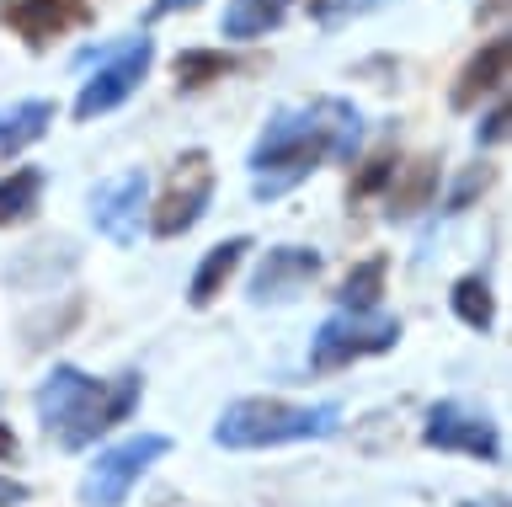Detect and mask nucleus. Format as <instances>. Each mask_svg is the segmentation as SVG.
<instances>
[{"mask_svg":"<svg viewBox=\"0 0 512 507\" xmlns=\"http://www.w3.org/2000/svg\"><path fill=\"white\" fill-rule=\"evenodd\" d=\"M336 427H342L336 401L294 406V401H278V395H246V401H230L219 411L214 443L219 449H283V443L331 438Z\"/></svg>","mask_w":512,"mask_h":507,"instance_id":"3","label":"nucleus"},{"mask_svg":"<svg viewBox=\"0 0 512 507\" xmlns=\"http://www.w3.org/2000/svg\"><path fill=\"white\" fill-rule=\"evenodd\" d=\"M16 502H27V486L11 481V475H0V507H16Z\"/></svg>","mask_w":512,"mask_h":507,"instance_id":"26","label":"nucleus"},{"mask_svg":"<svg viewBox=\"0 0 512 507\" xmlns=\"http://www.w3.org/2000/svg\"><path fill=\"white\" fill-rule=\"evenodd\" d=\"M422 443L438 454H464V459H480V465H502L507 459V443H502V427H496L486 411L464 406V401H438L422 422Z\"/></svg>","mask_w":512,"mask_h":507,"instance_id":"8","label":"nucleus"},{"mask_svg":"<svg viewBox=\"0 0 512 507\" xmlns=\"http://www.w3.org/2000/svg\"><path fill=\"white\" fill-rule=\"evenodd\" d=\"M16 454H22V443H16V433L0 427V459H16Z\"/></svg>","mask_w":512,"mask_h":507,"instance_id":"27","label":"nucleus"},{"mask_svg":"<svg viewBox=\"0 0 512 507\" xmlns=\"http://www.w3.org/2000/svg\"><path fill=\"white\" fill-rule=\"evenodd\" d=\"M448 305H454V315L470 331H491L496 321V294H491V283L480 278V273H464L454 278V289H448Z\"/></svg>","mask_w":512,"mask_h":507,"instance_id":"20","label":"nucleus"},{"mask_svg":"<svg viewBox=\"0 0 512 507\" xmlns=\"http://www.w3.org/2000/svg\"><path fill=\"white\" fill-rule=\"evenodd\" d=\"M400 342V321L395 315H347L336 310L326 326L315 331L310 342V369L315 374H336V369H352L363 358H379Z\"/></svg>","mask_w":512,"mask_h":507,"instance_id":"7","label":"nucleus"},{"mask_svg":"<svg viewBox=\"0 0 512 507\" xmlns=\"http://www.w3.org/2000/svg\"><path fill=\"white\" fill-rule=\"evenodd\" d=\"M166 454H171L166 433H134L123 443H112V449L96 454V465L86 470V481H80V502L86 507H123L128 491L144 481V470L160 465Z\"/></svg>","mask_w":512,"mask_h":507,"instance_id":"5","label":"nucleus"},{"mask_svg":"<svg viewBox=\"0 0 512 507\" xmlns=\"http://www.w3.org/2000/svg\"><path fill=\"white\" fill-rule=\"evenodd\" d=\"M96 22L91 0H0V27H11L32 54H48L59 38Z\"/></svg>","mask_w":512,"mask_h":507,"instance_id":"9","label":"nucleus"},{"mask_svg":"<svg viewBox=\"0 0 512 507\" xmlns=\"http://www.w3.org/2000/svg\"><path fill=\"white\" fill-rule=\"evenodd\" d=\"M395 145H384V150H374L368 161L358 166V177H352V187H347V203L358 209V203H368V198H379L384 187H390V171H395Z\"/></svg>","mask_w":512,"mask_h":507,"instance_id":"21","label":"nucleus"},{"mask_svg":"<svg viewBox=\"0 0 512 507\" xmlns=\"http://www.w3.org/2000/svg\"><path fill=\"white\" fill-rule=\"evenodd\" d=\"M48 123H54V102L48 97L0 107V161H16L22 150H32L48 134Z\"/></svg>","mask_w":512,"mask_h":507,"instance_id":"15","label":"nucleus"},{"mask_svg":"<svg viewBox=\"0 0 512 507\" xmlns=\"http://www.w3.org/2000/svg\"><path fill=\"white\" fill-rule=\"evenodd\" d=\"M246 251H251V235H230V241H219L214 251H203L198 273H192V283H187V305H192V310H208V305H214V299L230 289V278L240 273Z\"/></svg>","mask_w":512,"mask_h":507,"instance_id":"14","label":"nucleus"},{"mask_svg":"<svg viewBox=\"0 0 512 507\" xmlns=\"http://www.w3.org/2000/svg\"><path fill=\"white\" fill-rule=\"evenodd\" d=\"M459 507H507V497H486V502H459Z\"/></svg>","mask_w":512,"mask_h":507,"instance_id":"28","label":"nucleus"},{"mask_svg":"<svg viewBox=\"0 0 512 507\" xmlns=\"http://www.w3.org/2000/svg\"><path fill=\"white\" fill-rule=\"evenodd\" d=\"M379 0H304V11L320 22V27H342L352 17H363V11H374Z\"/></svg>","mask_w":512,"mask_h":507,"instance_id":"23","label":"nucleus"},{"mask_svg":"<svg viewBox=\"0 0 512 507\" xmlns=\"http://www.w3.org/2000/svg\"><path fill=\"white\" fill-rule=\"evenodd\" d=\"M214 155L208 150H187L176 155V166L166 171V187H160L155 209H150V230L160 241H176L187 235L198 219L208 214V198H214Z\"/></svg>","mask_w":512,"mask_h":507,"instance_id":"6","label":"nucleus"},{"mask_svg":"<svg viewBox=\"0 0 512 507\" xmlns=\"http://www.w3.org/2000/svg\"><path fill=\"white\" fill-rule=\"evenodd\" d=\"M496 182V166H486V161H475V166H464L459 171V182H454V193L443 198V214H464L470 203L486 193V187Z\"/></svg>","mask_w":512,"mask_h":507,"instance_id":"22","label":"nucleus"},{"mask_svg":"<svg viewBox=\"0 0 512 507\" xmlns=\"http://www.w3.org/2000/svg\"><path fill=\"white\" fill-rule=\"evenodd\" d=\"M150 65H155V38L150 33H134L128 43H118V49H107L102 65H96L75 91V107H70L75 123H96V118L118 113V107L144 86Z\"/></svg>","mask_w":512,"mask_h":507,"instance_id":"4","label":"nucleus"},{"mask_svg":"<svg viewBox=\"0 0 512 507\" xmlns=\"http://www.w3.org/2000/svg\"><path fill=\"white\" fill-rule=\"evenodd\" d=\"M507 123H512L507 102H496L491 113L480 118V129H475V145H502V139H507Z\"/></svg>","mask_w":512,"mask_h":507,"instance_id":"24","label":"nucleus"},{"mask_svg":"<svg viewBox=\"0 0 512 507\" xmlns=\"http://www.w3.org/2000/svg\"><path fill=\"white\" fill-rule=\"evenodd\" d=\"M363 145V118L347 97H315L299 107H278L246 155L251 198L278 203L299 182H310L320 166H342Z\"/></svg>","mask_w":512,"mask_h":507,"instance_id":"1","label":"nucleus"},{"mask_svg":"<svg viewBox=\"0 0 512 507\" xmlns=\"http://www.w3.org/2000/svg\"><path fill=\"white\" fill-rule=\"evenodd\" d=\"M144 395V374L123 369L112 379H91L75 363H54V374L38 385L32 406H38L43 433L59 443V449H91L102 433H112L118 422L134 417Z\"/></svg>","mask_w":512,"mask_h":507,"instance_id":"2","label":"nucleus"},{"mask_svg":"<svg viewBox=\"0 0 512 507\" xmlns=\"http://www.w3.org/2000/svg\"><path fill=\"white\" fill-rule=\"evenodd\" d=\"M384 273H390V257H363L336 289V305L347 315H374L379 294H384Z\"/></svg>","mask_w":512,"mask_h":507,"instance_id":"19","label":"nucleus"},{"mask_svg":"<svg viewBox=\"0 0 512 507\" xmlns=\"http://www.w3.org/2000/svg\"><path fill=\"white\" fill-rule=\"evenodd\" d=\"M240 70H246V59H235L224 49H182L171 59L176 91H208V86H219L224 75H240Z\"/></svg>","mask_w":512,"mask_h":507,"instance_id":"17","label":"nucleus"},{"mask_svg":"<svg viewBox=\"0 0 512 507\" xmlns=\"http://www.w3.org/2000/svg\"><path fill=\"white\" fill-rule=\"evenodd\" d=\"M288 6L294 0H224V17H219V33L230 43H256L267 33H278Z\"/></svg>","mask_w":512,"mask_h":507,"instance_id":"16","label":"nucleus"},{"mask_svg":"<svg viewBox=\"0 0 512 507\" xmlns=\"http://www.w3.org/2000/svg\"><path fill=\"white\" fill-rule=\"evenodd\" d=\"M43 187H48V177H43L38 166L6 171V177H0V230L27 225V219L43 209Z\"/></svg>","mask_w":512,"mask_h":507,"instance_id":"18","label":"nucleus"},{"mask_svg":"<svg viewBox=\"0 0 512 507\" xmlns=\"http://www.w3.org/2000/svg\"><path fill=\"white\" fill-rule=\"evenodd\" d=\"M443 161L438 155H411V161H395L390 171V187H384V219L390 225H406V219H416L422 209H432V198H438V171Z\"/></svg>","mask_w":512,"mask_h":507,"instance_id":"13","label":"nucleus"},{"mask_svg":"<svg viewBox=\"0 0 512 507\" xmlns=\"http://www.w3.org/2000/svg\"><path fill=\"white\" fill-rule=\"evenodd\" d=\"M507 70H512V43H507V33H496L464 59V70L454 75V86H448V107H454V113H475L480 97H496V91L507 86Z\"/></svg>","mask_w":512,"mask_h":507,"instance_id":"12","label":"nucleus"},{"mask_svg":"<svg viewBox=\"0 0 512 507\" xmlns=\"http://www.w3.org/2000/svg\"><path fill=\"white\" fill-rule=\"evenodd\" d=\"M144 214H150V177H144L139 166L118 171V177H107V182H96L91 225H96V235H107L112 246H134Z\"/></svg>","mask_w":512,"mask_h":507,"instance_id":"10","label":"nucleus"},{"mask_svg":"<svg viewBox=\"0 0 512 507\" xmlns=\"http://www.w3.org/2000/svg\"><path fill=\"white\" fill-rule=\"evenodd\" d=\"M320 267H326V257L315 246H267L251 273V299L256 305H288L320 278Z\"/></svg>","mask_w":512,"mask_h":507,"instance_id":"11","label":"nucleus"},{"mask_svg":"<svg viewBox=\"0 0 512 507\" xmlns=\"http://www.w3.org/2000/svg\"><path fill=\"white\" fill-rule=\"evenodd\" d=\"M203 0H150V6H144V27L150 22H166V17H176V11H198Z\"/></svg>","mask_w":512,"mask_h":507,"instance_id":"25","label":"nucleus"}]
</instances>
